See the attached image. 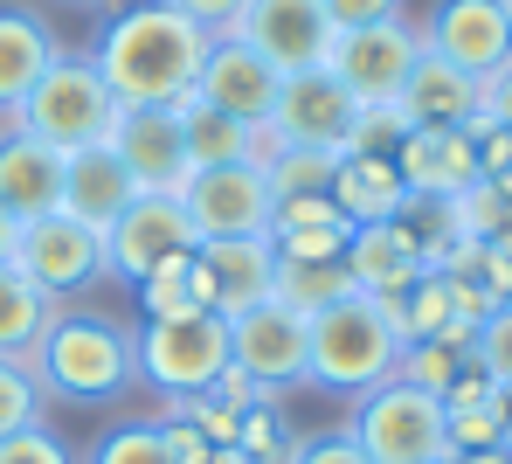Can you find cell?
Returning a JSON list of instances; mask_svg holds the SVG:
<instances>
[{
    "mask_svg": "<svg viewBox=\"0 0 512 464\" xmlns=\"http://www.w3.org/2000/svg\"><path fill=\"white\" fill-rule=\"evenodd\" d=\"M208 28H194L167 0H118V14L97 28L84 56L111 84L118 104H187L208 63Z\"/></svg>",
    "mask_w": 512,
    "mask_h": 464,
    "instance_id": "1",
    "label": "cell"
},
{
    "mask_svg": "<svg viewBox=\"0 0 512 464\" xmlns=\"http://www.w3.org/2000/svg\"><path fill=\"white\" fill-rule=\"evenodd\" d=\"M28 368H35V381H42L49 402L104 409V402H118V395L139 381L132 326H118V319H104V312H56L49 333L35 340Z\"/></svg>",
    "mask_w": 512,
    "mask_h": 464,
    "instance_id": "2",
    "label": "cell"
},
{
    "mask_svg": "<svg viewBox=\"0 0 512 464\" xmlns=\"http://www.w3.org/2000/svg\"><path fill=\"white\" fill-rule=\"evenodd\" d=\"M395 361H402L395 312L367 291H346L340 305L305 319V381L326 395H367L395 374Z\"/></svg>",
    "mask_w": 512,
    "mask_h": 464,
    "instance_id": "3",
    "label": "cell"
},
{
    "mask_svg": "<svg viewBox=\"0 0 512 464\" xmlns=\"http://www.w3.org/2000/svg\"><path fill=\"white\" fill-rule=\"evenodd\" d=\"M111 118H118V97L97 77L84 49H56L49 70L35 77V91L14 104L7 125H21L28 139L56 146V153H77V146H104L111 139Z\"/></svg>",
    "mask_w": 512,
    "mask_h": 464,
    "instance_id": "4",
    "label": "cell"
},
{
    "mask_svg": "<svg viewBox=\"0 0 512 464\" xmlns=\"http://www.w3.org/2000/svg\"><path fill=\"white\" fill-rule=\"evenodd\" d=\"M346 437L367 451V464H443L450 458V430H443V395H429L416 381L388 374L381 388L353 395V423Z\"/></svg>",
    "mask_w": 512,
    "mask_h": 464,
    "instance_id": "5",
    "label": "cell"
},
{
    "mask_svg": "<svg viewBox=\"0 0 512 464\" xmlns=\"http://www.w3.org/2000/svg\"><path fill=\"white\" fill-rule=\"evenodd\" d=\"M132 361L139 381L167 402L208 395L229 368V319L215 312H180V319H139L132 326Z\"/></svg>",
    "mask_w": 512,
    "mask_h": 464,
    "instance_id": "6",
    "label": "cell"
},
{
    "mask_svg": "<svg viewBox=\"0 0 512 464\" xmlns=\"http://www.w3.org/2000/svg\"><path fill=\"white\" fill-rule=\"evenodd\" d=\"M14 271L35 284L49 305H63V298H84L90 284L104 278V229H90V222H77V215L49 208V215L21 222Z\"/></svg>",
    "mask_w": 512,
    "mask_h": 464,
    "instance_id": "7",
    "label": "cell"
},
{
    "mask_svg": "<svg viewBox=\"0 0 512 464\" xmlns=\"http://www.w3.org/2000/svg\"><path fill=\"white\" fill-rule=\"evenodd\" d=\"M180 208L194 222V243H243V236H270L277 194L263 181V167H194L180 181Z\"/></svg>",
    "mask_w": 512,
    "mask_h": 464,
    "instance_id": "8",
    "label": "cell"
},
{
    "mask_svg": "<svg viewBox=\"0 0 512 464\" xmlns=\"http://www.w3.org/2000/svg\"><path fill=\"white\" fill-rule=\"evenodd\" d=\"M429 56H443L464 77H499L512 63V14L506 0H429V14L416 21Z\"/></svg>",
    "mask_w": 512,
    "mask_h": 464,
    "instance_id": "9",
    "label": "cell"
},
{
    "mask_svg": "<svg viewBox=\"0 0 512 464\" xmlns=\"http://www.w3.org/2000/svg\"><path fill=\"white\" fill-rule=\"evenodd\" d=\"M180 250H194V222H187L180 194H132L104 222V278L118 284H139L153 264H167Z\"/></svg>",
    "mask_w": 512,
    "mask_h": 464,
    "instance_id": "10",
    "label": "cell"
},
{
    "mask_svg": "<svg viewBox=\"0 0 512 464\" xmlns=\"http://www.w3.org/2000/svg\"><path fill=\"white\" fill-rule=\"evenodd\" d=\"M416 56H423V35H416V21L402 14V21H374V28L333 35L326 70L346 84L353 104H395V91H402L409 70H416Z\"/></svg>",
    "mask_w": 512,
    "mask_h": 464,
    "instance_id": "11",
    "label": "cell"
},
{
    "mask_svg": "<svg viewBox=\"0 0 512 464\" xmlns=\"http://www.w3.org/2000/svg\"><path fill=\"white\" fill-rule=\"evenodd\" d=\"M229 35L250 42L277 77H298V70H326L340 28H333L326 0H250Z\"/></svg>",
    "mask_w": 512,
    "mask_h": 464,
    "instance_id": "12",
    "label": "cell"
},
{
    "mask_svg": "<svg viewBox=\"0 0 512 464\" xmlns=\"http://www.w3.org/2000/svg\"><path fill=\"white\" fill-rule=\"evenodd\" d=\"M353 118H360V104L346 97V84L333 70H298V77H284L263 139L270 146H298V153H340Z\"/></svg>",
    "mask_w": 512,
    "mask_h": 464,
    "instance_id": "13",
    "label": "cell"
},
{
    "mask_svg": "<svg viewBox=\"0 0 512 464\" xmlns=\"http://www.w3.org/2000/svg\"><path fill=\"white\" fill-rule=\"evenodd\" d=\"M229 368L250 374L256 388L277 402L291 381H305V319L277 298H263L250 312L229 319Z\"/></svg>",
    "mask_w": 512,
    "mask_h": 464,
    "instance_id": "14",
    "label": "cell"
},
{
    "mask_svg": "<svg viewBox=\"0 0 512 464\" xmlns=\"http://www.w3.org/2000/svg\"><path fill=\"white\" fill-rule=\"evenodd\" d=\"M118 167L132 174L139 194H180L187 181V146H180V104H118L111 139Z\"/></svg>",
    "mask_w": 512,
    "mask_h": 464,
    "instance_id": "15",
    "label": "cell"
},
{
    "mask_svg": "<svg viewBox=\"0 0 512 464\" xmlns=\"http://www.w3.org/2000/svg\"><path fill=\"white\" fill-rule=\"evenodd\" d=\"M277 91H284V77L256 56L250 42H236V35H215L208 42V63H201V77H194V97L201 104H215V111H229V118H243V125H270V111H277Z\"/></svg>",
    "mask_w": 512,
    "mask_h": 464,
    "instance_id": "16",
    "label": "cell"
},
{
    "mask_svg": "<svg viewBox=\"0 0 512 464\" xmlns=\"http://www.w3.org/2000/svg\"><path fill=\"white\" fill-rule=\"evenodd\" d=\"M395 111H402L409 132H471L485 118V84L423 49L416 70H409V84L395 91Z\"/></svg>",
    "mask_w": 512,
    "mask_h": 464,
    "instance_id": "17",
    "label": "cell"
},
{
    "mask_svg": "<svg viewBox=\"0 0 512 464\" xmlns=\"http://www.w3.org/2000/svg\"><path fill=\"white\" fill-rule=\"evenodd\" d=\"M194 264H201V305L215 319H236L270 298L277 284V250L270 236H243V243H194Z\"/></svg>",
    "mask_w": 512,
    "mask_h": 464,
    "instance_id": "18",
    "label": "cell"
},
{
    "mask_svg": "<svg viewBox=\"0 0 512 464\" xmlns=\"http://www.w3.org/2000/svg\"><path fill=\"white\" fill-rule=\"evenodd\" d=\"M395 174L416 201H457L471 181H485L471 132H409L402 153H395Z\"/></svg>",
    "mask_w": 512,
    "mask_h": 464,
    "instance_id": "19",
    "label": "cell"
},
{
    "mask_svg": "<svg viewBox=\"0 0 512 464\" xmlns=\"http://www.w3.org/2000/svg\"><path fill=\"white\" fill-rule=\"evenodd\" d=\"M0 208L14 222H35L63 208V153L28 139L21 125H0Z\"/></svg>",
    "mask_w": 512,
    "mask_h": 464,
    "instance_id": "20",
    "label": "cell"
},
{
    "mask_svg": "<svg viewBox=\"0 0 512 464\" xmlns=\"http://www.w3.org/2000/svg\"><path fill=\"white\" fill-rule=\"evenodd\" d=\"M346 271H353V291H367V298H381V305H395L409 284L423 278V250L409 243V229L402 222H360L353 229V243H346Z\"/></svg>",
    "mask_w": 512,
    "mask_h": 464,
    "instance_id": "21",
    "label": "cell"
},
{
    "mask_svg": "<svg viewBox=\"0 0 512 464\" xmlns=\"http://www.w3.org/2000/svg\"><path fill=\"white\" fill-rule=\"evenodd\" d=\"M56 28L42 7H21V0H0V118H14V104L35 91V77L49 70L56 56Z\"/></svg>",
    "mask_w": 512,
    "mask_h": 464,
    "instance_id": "22",
    "label": "cell"
},
{
    "mask_svg": "<svg viewBox=\"0 0 512 464\" xmlns=\"http://www.w3.org/2000/svg\"><path fill=\"white\" fill-rule=\"evenodd\" d=\"M180 146H187V174L194 167H243V160H270V139L243 125V118H229V111H215V104H201V97H187L180 104Z\"/></svg>",
    "mask_w": 512,
    "mask_h": 464,
    "instance_id": "23",
    "label": "cell"
},
{
    "mask_svg": "<svg viewBox=\"0 0 512 464\" xmlns=\"http://www.w3.org/2000/svg\"><path fill=\"white\" fill-rule=\"evenodd\" d=\"M132 194H139V187H132L125 167H118L111 146H77V153H63V215H77V222H90V229H104Z\"/></svg>",
    "mask_w": 512,
    "mask_h": 464,
    "instance_id": "24",
    "label": "cell"
},
{
    "mask_svg": "<svg viewBox=\"0 0 512 464\" xmlns=\"http://www.w3.org/2000/svg\"><path fill=\"white\" fill-rule=\"evenodd\" d=\"M326 194H333V208H340L353 229H360V222H395V215L409 208V187L395 174V160H374V153H340Z\"/></svg>",
    "mask_w": 512,
    "mask_h": 464,
    "instance_id": "25",
    "label": "cell"
},
{
    "mask_svg": "<svg viewBox=\"0 0 512 464\" xmlns=\"http://www.w3.org/2000/svg\"><path fill=\"white\" fill-rule=\"evenodd\" d=\"M346 291H353L346 257H277V284H270V298H277V305H291L298 319H312V312L340 305Z\"/></svg>",
    "mask_w": 512,
    "mask_h": 464,
    "instance_id": "26",
    "label": "cell"
},
{
    "mask_svg": "<svg viewBox=\"0 0 512 464\" xmlns=\"http://www.w3.org/2000/svg\"><path fill=\"white\" fill-rule=\"evenodd\" d=\"M56 312H63V305H49L14 264H0V361H28Z\"/></svg>",
    "mask_w": 512,
    "mask_h": 464,
    "instance_id": "27",
    "label": "cell"
},
{
    "mask_svg": "<svg viewBox=\"0 0 512 464\" xmlns=\"http://www.w3.org/2000/svg\"><path fill=\"white\" fill-rule=\"evenodd\" d=\"M132 298H139V312H146V319L208 312V305H201V264H194V250H180V257H167V264H153L146 278L132 284Z\"/></svg>",
    "mask_w": 512,
    "mask_h": 464,
    "instance_id": "28",
    "label": "cell"
},
{
    "mask_svg": "<svg viewBox=\"0 0 512 464\" xmlns=\"http://www.w3.org/2000/svg\"><path fill=\"white\" fill-rule=\"evenodd\" d=\"M84 464H173V451H167L160 416H125V423H111V430L90 437Z\"/></svg>",
    "mask_w": 512,
    "mask_h": 464,
    "instance_id": "29",
    "label": "cell"
},
{
    "mask_svg": "<svg viewBox=\"0 0 512 464\" xmlns=\"http://www.w3.org/2000/svg\"><path fill=\"white\" fill-rule=\"evenodd\" d=\"M298 430L277 416V402H256V409H243V423H236V464H291L298 458Z\"/></svg>",
    "mask_w": 512,
    "mask_h": 464,
    "instance_id": "30",
    "label": "cell"
},
{
    "mask_svg": "<svg viewBox=\"0 0 512 464\" xmlns=\"http://www.w3.org/2000/svg\"><path fill=\"white\" fill-rule=\"evenodd\" d=\"M457 368H471V333L416 340V347H402V361H395V374L416 381V388H429V395H443V388L457 381Z\"/></svg>",
    "mask_w": 512,
    "mask_h": 464,
    "instance_id": "31",
    "label": "cell"
},
{
    "mask_svg": "<svg viewBox=\"0 0 512 464\" xmlns=\"http://www.w3.org/2000/svg\"><path fill=\"white\" fill-rule=\"evenodd\" d=\"M333 167H340V153H298V146H270V160H263V181L277 201H291V194H326L333 187Z\"/></svg>",
    "mask_w": 512,
    "mask_h": 464,
    "instance_id": "32",
    "label": "cell"
},
{
    "mask_svg": "<svg viewBox=\"0 0 512 464\" xmlns=\"http://www.w3.org/2000/svg\"><path fill=\"white\" fill-rule=\"evenodd\" d=\"M42 409H49V395H42L35 368H28V361H0V437L35 430V423H42Z\"/></svg>",
    "mask_w": 512,
    "mask_h": 464,
    "instance_id": "33",
    "label": "cell"
},
{
    "mask_svg": "<svg viewBox=\"0 0 512 464\" xmlns=\"http://www.w3.org/2000/svg\"><path fill=\"white\" fill-rule=\"evenodd\" d=\"M402 139H409V125H402V111H395V104H360V118H353V132H346L340 153L395 160V153H402Z\"/></svg>",
    "mask_w": 512,
    "mask_h": 464,
    "instance_id": "34",
    "label": "cell"
},
{
    "mask_svg": "<svg viewBox=\"0 0 512 464\" xmlns=\"http://www.w3.org/2000/svg\"><path fill=\"white\" fill-rule=\"evenodd\" d=\"M471 361L492 374L499 388L512 381V298H506V305H492V312L471 326Z\"/></svg>",
    "mask_w": 512,
    "mask_h": 464,
    "instance_id": "35",
    "label": "cell"
},
{
    "mask_svg": "<svg viewBox=\"0 0 512 464\" xmlns=\"http://www.w3.org/2000/svg\"><path fill=\"white\" fill-rule=\"evenodd\" d=\"M160 430H167L173 464H236V451H229L222 437H208V430H201V423H187L180 409H173V416H160Z\"/></svg>",
    "mask_w": 512,
    "mask_h": 464,
    "instance_id": "36",
    "label": "cell"
},
{
    "mask_svg": "<svg viewBox=\"0 0 512 464\" xmlns=\"http://www.w3.org/2000/svg\"><path fill=\"white\" fill-rule=\"evenodd\" d=\"M0 464H77L70 458V444L56 437V430H14V437H0Z\"/></svg>",
    "mask_w": 512,
    "mask_h": 464,
    "instance_id": "37",
    "label": "cell"
},
{
    "mask_svg": "<svg viewBox=\"0 0 512 464\" xmlns=\"http://www.w3.org/2000/svg\"><path fill=\"white\" fill-rule=\"evenodd\" d=\"M291 464H367V451H360L346 430H319V437L298 444V458H291Z\"/></svg>",
    "mask_w": 512,
    "mask_h": 464,
    "instance_id": "38",
    "label": "cell"
},
{
    "mask_svg": "<svg viewBox=\"0 0 512 464\" xmlns=\"http://www.w3.org/2000/svg\"><path fill=\"white\" fill-rule=\"evenodd\" d=\"M333 28H374V21H402V0H326Z\"/></svg>",
    "mask_w": 512,
    "mask_h": 464,
    "instance_id": "39",
    "label": "cell"
},
{
    "mask_svg": "<svg viewBox=\"0 0 512 464\" xmlns=\"http://www.w3.org/2000/svg\"><path fill=\"white\" fill-rule=\"evenodd\" d=\"M167 7H180V14H187L194 28H208V35H229L250 0H167Z\"/></svg>",
    "mask_w": 512,
    "mask_h": 464,
    "instance_id": "40",
    "label": "cell"
},
{
    "mask_svg": "<svg viewBox=\"0 0 512 464\" xmlns=\"http://www.w3.org/2000/svg\"><path fill=\"white\" fill-rule=\"evenodd\" d=\"M485 125L512 132V63L499 70V77H485Z\"/></svg>",
    "mask_w": 512,
    "mask_h": 464,
    "instance_id": "41",
    "label": "cell"
},
{
    "mask_svg": "<svg viewBox=\"0 0 512 464\" xmlns=\"http://www.w3.org/2000/svg\"><path fill=\"white\" fill-rule=\"evenodd\" d=\"M492 416H499V444H506V458H512V381L492 395Z\"/></svg>",
    "mask_w": 512,
    "mask_h": 464,
    "instance_id": "42",
    "label": "cell"
},
{
    "mask_svg": "<svg viewBox=\"0 0 512 464\" xmlns=\"http://www.w3.org/2000/svg\"><path fill=\"white\" fill-rule=\"evenodd\" d=\"M14 243H21V222L0 208V264H14Z\"/></svg>",
    "mask_w": 512,
    "mask_h": 464,
    "instance_id": "43",
    "label": "cell"
},
{
    "mask_svg": "<svg viewBox=\"0 0 512 464\" xmlns=\"http://www.w3.org/2000/svg\"><path fill=\"white\" fill-rule=\"evenodd\" d=\"M492 264H499V284H506V298H512V236L492 243Z\"/></svg>",
    "mask_w": 512,
    "mask_h": 464,
    "instance_id": "44",
    "label": "cell"
},
{
    "mask_svg": "<svg viewBox=\"0 0 512 464\" xmlns=\"http://www.w3.org/2000/svg\"><path fill=\"white\" fill-rule=\"evenodd\" d=\"M450 464H512L506 451H464V458H450Z\"/></svg>",
    "mask_w": 512,
    "mask_h": 464,
    "instance_id": "45",
    "label": "cell"
},
{
    "mask_svg": "<svg viewBox=\"0 0 512 464\" xmlns=\"http://www.w3.org/2000/svg\"><path fill=\"white\" fill-rule=\"evenodd\" d=\"M84 7H97V0H84Z\"/></svg>",
    "mask_w": 512,
    "mask_h": 464,
    "instance_id": "46",
    "label": "cell"
},
{
    "mask_svg": "<svg viewBox=\"0 0 512 464\" xmlns=\"http://www.w3.org/2000/svg\"><path fill=\"white\" fill-rule=\"evenodd\" d=\"M506 14H512V0H506Z\"/></svg>",
    "mask_w": 512,
    "mask_h": 464,
    "instance_id": "47",
    "label": "cell"
},
{
    "mask_svg": "<svg viewBox=\"0 0 512 464\" xmlns=\"http://www.w3.org/2000/svg\"><path fill=\"white\" fill-rule=\"evenodd\" d=\"M443 464H450V458H443Z\"/></svg>",
    "mask_w": 512,
    "mask_h": 464,
    "instance_id": "48",
    "label": "cell"
}]
</instances>
